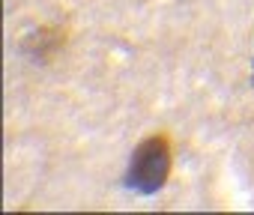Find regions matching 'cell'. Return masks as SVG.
Segmentation results:
<instances>
[{"label":"cell","mask_w":254,"mask_h":215,"mask_svg":"<svg viewBox=\"0 0 254 215\" xmlns=\"http://www.w3.org/2000/svg\"><path fill=\"white\" fill-rule=\"evenodd\" d=\"M171 141L168 135H150L144 138L129 161V170H126V188H132L138 194H156L165 188L168 176H171Z\"/></svg>","instance_id":"1"},{"label":"cell","mask_w":254,"mask_h":215,"mask_svg":"<svg viewBox=\"0 0 254 215\" xmlns=\"http://www.w3.org/2000/svg\"><path fill=\"white\" fill-rule=\"evenodd\" d=\"M63 45V30H39V33H33L27 42H24V54L27 57H33V60H39V63H45V60H51L54 57V51Z\"/></svg>","instance_id":"2"}]
</instances>
